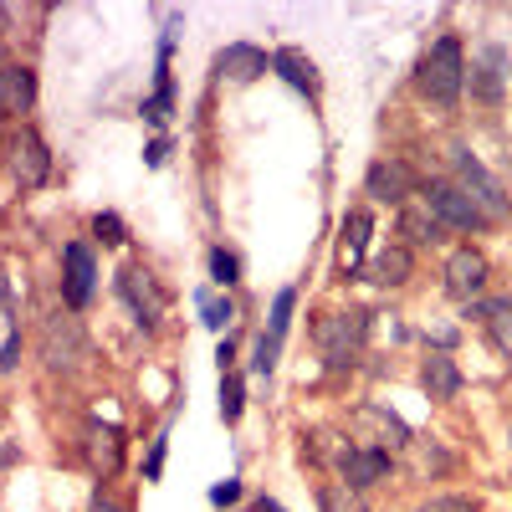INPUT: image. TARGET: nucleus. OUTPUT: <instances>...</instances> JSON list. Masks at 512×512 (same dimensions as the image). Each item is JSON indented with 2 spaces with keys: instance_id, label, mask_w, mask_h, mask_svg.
<instances>
[{
  "instance_id": "nucleus-28",
  "label": "nucleus",
  "mask_w": 512,
  "mask_h": 512,
  "mask_svg": "<svg viewBox=\"0 0 512 512\" xmlns=\"http://www.w3.org/2000/svg\"><path fill=\"white\" fill-rule=\"evenodd\" d=\"M297 292L292 282L272 292V308H267V338H277V344H287V333H292V318H297Z\"/></svg>"
},
{
  "instance_id": "nucleus-36",
  "label": "nucleus",
  "mask_w": 512,
  "mask_h": 512,
  "mask_svg": "<svg viewBox=\"0 0 512 512\" xmlns=\"http://www.w3.org/2000/svg\"><path fill=\"white\" fill-rule=\"evenodd\" d=\"M169 154H175V139H169V134H154V139L144 144V169H164Z\"/></svg>"
},
{
  "instance_id": "nucleus-25",
  "label": "nucleus",
  "mask_w": 512,
  "mask_h": 512,
  "mask_svg": "<svg viewBox=\"0 0 512 512\" xmlns=\"http://www.w3.org/2000/svg\"><path fill=\"white\" fill-rule=\"evenodd\" d=\"M175 410H180V400L169 405V415L159 420V431L149 436V446H144V461H139V477L154 487L159 477H164V461H169V431H175Z\"/></svg>"
},
{
  "instance_id": "nucleus-39",
  "label": "nucleus",
  "mask_w": 512,
  "mask_h": 512,
  "mask_svg": "<svg viewBox=\"0 0 512 512\" xmlns=\"http://www.w3.org/2000/svg\"><path fill=\"white\" fill-rule=\"evenodd\" d=\"M251 512H287V507H282L272 492H256V497H251Z\"/></svg>"
},
{
  "instance_id": "nucleus-8",
  "label": "nucleus",
  "mask_w": 512,
  "mask_h": 512,
  "mask_svg": "<svg viewBox=\"0 0 512 512\" xmlns=\"http://www.w3.org/2000/svg\"><path fill=\"white\" fill-rule=\"evenodd\" d=\"M333 477L344 482L349 492H379V487H390L395 477H400V456L395 451H384V446H369V441H349L344 436V446H338V456H333Z\"/></svg>"
},
{
  "instance_id": "nucleus-37",
  "label": "nucleus",
  "mask_w": 512,
  "mask_h": 512,
  "mask_svg": "<svg viewBox=\"0 0 512 512\" xmlns=\"http://www.w3.org/2000/svg\"><path fill=\"white\" fill-rule=\"evenodd\" d=\"M236 359H241V349H236V333H226L221 344H216V364H221V374H231V369H236Z\"/></svg>"
},
{
  "instance_id": "nucleus-14",
  "label": "nucleus",
  "mask_w": 512,
  "mask_h": 512,
  "mask_svg": "<svg viewBox=\"0 0 512 512\" xmlns=\"http://www.w3.org/2000/svg\"><path fill=\"white\" fill-rule=\"evenodd\" d=\"M374 205H349L344 210V221H338V277L344 282H359L364 262L374 256Z\"/></svg>"
},
{
  "instance_id": "nucleus-1",
  "label": "nucleus",
  "mask_w": 512,
  "mask_h": 512,
  "mask_svg": "<svg viewBox=\"0 0 512 512\" xmlns=\"http://www.w3.org/2000/svg\"><path fill=\"white\" fill-rule=\"evenodd\" d=\"M308 338H313L323 369H328L333 379H344V374L359 369V359H364V349H369L374 313L359 308V303H349V308H323V313H313Z\"/></svg>"
},
{
  "instance_id": "nucleus-9",
  "label": "nucleus",
  "mask_w": 512,
  "mask_h": 512,
  "mask_svg": "<svg viewBox=\"0 0 512 512\" xmlns=\"http://www.w3.org/2000/svg\"><path fill=\"white\" fill-rule=\"evenodd\" d=\"M441 292L451 297V303H477V297L492 292V256L477 246V241H456L446 246L441 256Z\"/></svg>"
},
{
  "instance_id": "nucleus-38",
  "label": "nucleus",
  "mask_w": 512,
  "mask_h": 512,
  "mask_svg": "<svg viewBox=\"0 0 512 512\" xmlns=\"http://www.w3.org/2000/svg\"><path fill=\"white\" fill-rule=\"evenodd\" d=\"M0 318H16V292L6 277H0Z\"/></svg>"
},
{
  "instance_id": "nucleus-13",
  "label": "nucleus",
  "mask_w": 512,
  "mask_h": 512,
  "mask_svg": "<svg viewBox=\"0 0 512 512\" xmlns=\"http://www.w3.org/2000/svg\"><path fill=\"white\" fill-rule=\"evenodd\" d=\"M349 425L359 431V441L384 446V451H395V456H405V451L415 446V425H410L400 410H390L384 400H359V405L349 410Z\"/></svg>"
},
{
  "instance_id": "nucleus-40",
  "label": "nucleus",
  "mask_w": 512,
  "mask_h": 512,
  "mask_svg": "<svg viewBox=\"0 0 512 512\" xmlns=\"http://www.w3.org/2000/svg\"><path fill=\"white\" fill-rule=\"evenodd\" d=\"M6 144H11V134H6V118H0V159H6Z\"/></svg>"
},
{
  "instance_id": "nucleus-15",
  "label": "nucleus",
  "mask_w": 512,
  "mask_h": 512,
  "mask_svg": "<svg viewBox=\"0 0 512 512\" xmlns=\"http://www.w3.org/2000/svg\"><path fill=\"white\" fill-rule=\"evenodd\" d=\"M210 72H216V82H226V88H251V82H262L272 72V52L256 47V41H226V47L210 57Z\"/></svg>"
},
{
  "instance_id": "nucleus-34",
  "label": "nucleus",
  "mask_w": 512,
  "mask_h": 512,
  "mask_svg": "<svg viewBox=\"0 0 512 512\" xmlns=\"http://www.w3.org/2000/svg\"><path fill=\"white\" fill-rule=\"evenodd\" d=\"M241 497H246V482H241V477H221L216 487L205 492V502L216 507V512H231V507H241Z\"/></svg>"
},
{
  "instance_id": "nucleus-18",
  "label": "nucleus",
  "mask_w": 512,
  "mask_h": 512,
  "mask_svg": "<svg viewBox=\"0 0 512 512\" xmlns=\"http://www.w3.org/2000/svg\"><path fill=\"white\" fill-rule=\"evenodd\" d=\"M415 272H420V256H415L410 246L390 241V246H374V256L364 262L359 282H369V287H379V292H400V287L415 282Z\"/></svg>"
},
{
  "instance_id": "nucleus-10",
  "label": "nucleus",
  "mask_w": 512,
  "mask_h": 512,
  "mask_svg": "<svg viewBox=\"0 0 512 512\" xmlns=\"http://www.w3.org/2000/svg\"><path fill=\"white\" fill-rule=\"evenodd\" d=\"M420 205L431 210V216H436L451 236H461V241H472V236H487V231H492L487 216L461 195V185H456L451 175H425V185H420Z\"/></svg>"
},
{
  "instance_id": "nucleus-2",
  "label": "nucleus",
  "mask_w": 512,
  "mask_h": 512,
  "mask_svg": "<svg viewBox=\"0 0 512 512\" xmlns=\"http://www.w3.org/2000/svg\"><path fill=\"white\" fill-rule=\"evenodd\" d=\"M410 88L425 108L436 113H456L466 98V41L456 31H441L431 47L420 52L415 72H410Z\"/></svg>"
},
{
  "instance_id": "nucleus-42",
  "label": "nucleus",
  "mask_w": 512,
  "mask_h": 512,
  "mask_svg": "<svg viewBox=\"0 0 512 512\" xmlns=\"http://www.w3.org/2000/svg\"><path fill=\"white\" fill-rule=\"evenodd\" d=\"M364 512H384V507H364Z\"/></svg>"
},
{
  "instance_id": "nucleus-12",
  "label": "nucleus",
  "mask_w": 512,
  "mask_h": 512,
  "mask_svg": "<svg viewBox=\"0 0 512 512\" xmlns=\"http://www.w3.org/2000/svg\"><path fill=\"white\" fill-rule=\"evenodd\" d=\"M6 169L21 190H47L52 175H57V159H52V144L41 139L36 123H21L11 128V144H6Z\"/></svg>"
},
{
  "instance_id": "nucleus-27",
  "label": "nucleus",
  "mask_w": 512,
  "mask_h": 512,
  "mask_svg": "<svg viewBox=\"0 0 512 512\" xmlns=\"http://www.w3.org/2000/svg\"><path fill=\"white\" fill-rule=\"evenodd\" d=\"M216 400H221V420L231 425H241V415H246V405H251V379L241 374V369H231V374H221V390H216Z\"/></svg>"
},
{
  "instance_id": "nucleus-26",
  "label": "nucleus",
  "mask_w": 512,
  "mask_h": 512,
  "mask_svg": "<svg viewBox=\"0 0 512 512\" xmlns=\"http://www.w3.org/2000/svg\"><path fill=\"white\" fill-rule=\"evenodd\" d=\"M205 282L216 287V292H231V287H241V256L226 246V241H216L205 251Z\"/></svg>"
},
{
  "instance_id": "nucleus-19",
  "label": "nucleus",
  "mask_w": 512,
  "mask_h": 512,
  "mask_svg": "<svg viewBox=\"0 0 512 512\" xmlns=\"http://www.w3.org/2000/svg\"><path fill=\"white\" fill-rule=\"evenodd\" d=\"M395 241L420 256V251H441V246L451 241V231H446L420 200H410L405 210H395Z\"/></svg>"
},
{
  "instance_id": "nucleus-32",
  "label": "nucleus",
  "mask_w": 512,
  "mask_h": 512,
  "mask_svg": "<svg viewBox=\"0 0 512 512\" xmlns=\"http://www.w3.org/2000/svg\"><path fill=\"white\" fill-rule=\"evenodd\" d=\"M415 512H482V502L472 492H431L415 502Z\"/></svg>"
},
{
  "instance_id": "nucleus-17",
  "label": "nucleus",
  "mask_w": 512,
  "mask_h": 512,
  "mask_svg": "<svg viewBox=\"0 0 512 512\" xmlns=\"http://www.w3.org/2000/svg\"><path fill=\"white\" fill-rule=\"evenodd\" d=\"M272 77L282 88H292L308 108H323V72L303 47H272Z\"/></svg>"
},
{
  "instance_id": "nucleus-3",
  "label": "nucleus",
  "mask_w": 512,
  "mask_h": 512,
  "mask_svg": "<svg viewBox=\"0 0 512 512\" xmlns=\"http://www.w3.org/2000/svg\"><path fill=\"white\" fill-rule=\"evenodd\" d=\"M446 169H451V180L461 185V195L472 200L482 216H487V226L492 231H502V226H512V195H507V185H502V175H492V169L482 164V154L472 149V144H446Z\"/></svg>"
},
{
  "instance_id": "nucleus-23",
  "label": "nucleus",
  "mask_w": 512,
  "mask_h": 512,
  "mask_svg": "<svg viewBox=\"0 0 512 512\" xmlns=\"http://www.w3.org/2000/svg\"><path fill=\"white\" fill-rule=\"evenodd\" d=\"M405 472H410L415 482L431 487V482H446V477L456 472V456L446 451V441H420V436H415V446L405 451Z\"/></svg>"
},
{
  "instance_id": "nucleus-41",
  "label": "nucleus",
  "mask_w": 512,
  "mask_h": 512,
  "mask_svg": "<svg viewBox=\"0 0 512 512\" xmlns=\"http://www.w3.org/2000/svg\"><path fill=\"white\" fill-rule=\"evenodd\" d=\"M507 456H512V431H507Z\"/></svg>"
},
{
  "instance_id": "nucleus-5",
  "label": "nucleus",
  "mask_w": 512,
  "mask_h": 512,
  "mask_svg": "<svg viewBox=\"0 0 512 512\" xmlns=\"http://www.w3.org/2000/svg\"><path fill=\"white\" fill-rule=\"evenodd\" d=\"M113 297H118V308L128 313V323H134L144 338L159 333L164 313H169V292L159 287V277L144 267V262H123L113 272Z\"/></svg>"
},
{
  "instance_id": "nucleus-21",
  "label": "nucleus",
  "mask_w": 512,
  "mask_h": 512,
  "mask_svg": "<svg viewBox=\"0 0 512 512\" xmlns=\"http://www.w3.org/2000/svg\"><path fill=\"white\" fill-rule=\"evenodd\" d=\"M175 108H180V82H175V62H154V93L139 103V118L154 134H169L175 123Z\"/></svg>"
},
{
  "instance_id": "nucleus-43",
  "label": "nucleus",
  "mask_w": 512,
  "mask_h": 512,
  "mask_svg": "<svg viewBox=\"0 0 512 512\" xmlns=\"http://www.w3.org/2000/svg\"><path fill=\"white\" fill-rule=\"evenodd\" d=\"M0 62H6V57H0Z\"/></svg>"
},
{
  "instance_id": "nucleus-35",
  "label": "nucleus",
  "mask_w": 512,
  "mask_h": 512,
  "mask_svg": "<svg viewBox=\"0 0 512 512\" xmlns=\"http://www.w3.org/2000/svg\"><path fill=\"white\" fill-rule=\"evenodd\" d=\"M21 354H26V333L11 328L6 338H0V374H16L21 369Z\"/></svg>"
},
{
  "instance_id": "nucleus-30",
  "label": "nucleus",
  "mask_w": 512,
  "mask_h": 512,
  "mask_svg": "<svg viewBox=\"0 0 512 512\" xmlns=\"http://www.w3.org/2000/svg\"><path fill=\"white\" fill-rule=\"evenodd\" d=\"M88 231H93L88 241L103 246V251H123L128 246V221L118 216V210H98V216L88 221Z\"/></svg>"
},
{
  "instance_id": "nucleus-33",
  "label": "nucleus",
  "mask_w": 512,
  "mask_h": 512,
  "mask_svg": "<svg viewBox=\"0 0 512 512\" xmlns=\"http://www.w3.org/2000/svg\"><path fill=\"white\" fill-rule=\"evenodd\" d=\"M88 512H134V497L118 492L113 482H98L93 497H88Z\"/></svg>"
},
{
  "instance_id": "nucleus-29",
  "label": "nucleus",
  "mask_w": 512,
  "mask_h": 512,
  "mask_svg": "<svg viewBox=\"0 0 512 512\" xmlns=\"http://www.w3.org/2000/svg\"><path fill=\"white\" fill-rule=\"evenodd\" d=\"M277 359H282V344L277 338H267V328L251 338V359H246V379H256V384H272V374H277Z\"/></svg>"
},
{
  "instance_id": "nucleus-24",
  "label": "nucleus",
  "mask_w": 512,
  "mask_h": 512,
  "mask_svg": "<svg viewBox=\"0 0 512 512\" xmlns=\"http://www.w3.org/2000/svg\"><path fill=\"white\" fill-rule=\"evenodd\" d=\"M195 313H200V328H210V333H216V338H226V333H236V297L231 292H216V287H210V282H200L195 292Z\"/></svg>"
},
{
  "instance_id": "nucleus-7",
  "label": "nucleus",
  "mask_w": 512,
  "mask_h": 512,
  "mask_svg": "<svg viewBox=\"0 0 512 512\" xmlns=\"http://www.w3.org/2000/svg\"><path fill=\"white\" fill-rule=\"evenodd\" d=\"M507 93H512V47L487 36L466 57V98L477 108H502Z\"/></svg>"
},
{
  "instance_id": "nucleus-4",
  "label": "nucleus",
  "mask_w": 512,
  "mask_h": 512,
  "mask_svg": "<svg viewBox=\"0 0 512 512\" xmlns=\"http://www.w3.org/2000/svg\"><path fill=\"white\" fill-rule=\"evenodd\" d=\"M36 359L41 369H52L62 379L82 374L93 364V338L88 328H82L77 313H52V318H41V333H36Z\"/></svg>"
},
{
  "instance_id": "nucleus-6",
  "label": "nucleus",
  "mask_w": 512,
  "mask_h": 512,
  "mask_svg": "<svg viewBox=\"0 0 512 512\" xmlns=\"http://www.w3.org/2000/svg\"><path fill=\"white\" fill-rule=\"evenodd\" d=\"M98 287H103V262H98V246L88 236H72L62 246V272H57V292H62V308L67 313H88L98 303Z\"/></svg>"
},
{
  "instance_id": "nucleus-20",
  "label": "nucleus",
  "mask_w": 512,
  "mask_h": 512,
  "mask_svg": "<svg viewBox=\"0 0 512 512\" xmlns=\"http://www.w3.org/2000/svg\"><path fill=\"white\" fill-rule=\"evenodd\" d=\"M77 446L88 451V466L98 472V482H113V477L123 472V431H118V425H103V420L93 415Z\"/></svg>"
},
{
  "instance_id": "nucleus-16",
  "label": "nucleus",
  "mask_w": 512,
  "mask_h": 512,
  "mask_svg": "<svg viewBox=\"0 0 512 512\" xmlns=\"http://www.w3.org/2000/svg\"><path fill=\"white\" fill-rule=\"evenodd\" d=\"M36 98H41V77L31 62H0V118L6 123H31L36 113Z\"/></svg>"
},
{
  "instance_id": "nucleus-22",
  "label": "nucleus",
  "mask_w": 512,
  "mask_h": 512,
  "mask_svg": "<svg viewBox=\"0 0 512 512\" xmlns=\"http://www.w3.org/2000/svg\"><path fill=\"white\" fill-rule=\"evenodd\" d=\"M415 379H420L425 400H436V405H451V400H461V390H466V369L456 364V354H425Z\"/></svg>"
},
{
  "instance_id": "nucleus-31",
  "label": "nucleus",
  "mask_w": 512,
  "mask_h": 512,
  "mask_svg": "<svg viewBox=\"0 0 512 512\" xmlns=\"http://www.w3.org/2000/svg\"><path fill=\"white\" fill-rule=\"evenodd\" d=\"M313 502H318V512H364L359 492H349L344 482H318L313 487Z\"/></svg>"
},
{
  "instance_id": "nucleus-11",
  "label": "nucleus",
  "mask_w": 512,
  "mask_h": 512,
  "mask_svg": "<svg viewBox=\"0 0 512 512\" xmlns=\"http://www.w3.org/2000/svg\"><path fill=\"white\" fill-rule=\"evenodd\" d=\"M420 185H425V175L405 154H374L369 169H364V200L369 205L405 210L410 200H420Z\"/></svg>"
}]
</instances>
